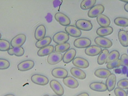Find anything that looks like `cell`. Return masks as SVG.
<instances>
[{
	"label": "cell",
	"mask_w": 128,
	"mask_h": 96,
	"mask_svg": "<svg viewBox=\"0 0 128 96\" xmlns=\"http://www.w3.org/2000/svg\"><path fill=\"white\" fill-rule=\"evenodd\" d=\"M76 27L80 30L89 31L92 28V24L90 21L85 19H80L77 20L75 23Z\"/></svg>",
	"instance_id": "cell-1"
},
{
	"label": "cell",
	"mask_w": 128,
	"mask_h": 96,
	"mask_svg": "<svg viewBox=\"0 0 128 96\" xmlns=\"http://www.w3.org/2000/svg\"><path fill=\"white\" fill-rule=\"evenodd\" d=\"M26 40V36L24 34H20L14 37L10 42V45L12 48L22 47Z\"/></svg>",
	"instance_id": "cell-2"
},
{
	"label": "cell",
	"mask_w": 128,
	"mask_h": 96,
	"mask_svg": "<svg viewBox=\"0 0 128 96\" xmlns=\"http://www.w3.org/2000/svg\"><path fill=\"white\" fill-rule=\"evenodd\" d=\"M53 41L58 44L67 42L69 39L68 34L64 31H60L56 33L52 38Z\"/></svg>",
	"instance_id": "cell-3"
},
{
	"label": "cell",
	"mask_w": 128,
	"mask_h": 96,
	"mask_svg": "<svg viewBox=\"0 0 128 96\" xmlns=\"http://www.w3.org/2000/svg\"><path fill=\"white\" fill-rule=\"evenodd\" d=\"M104 10V7L101 4H98L92 7L89 10L88 15L91 18L97 17L102 14Z\"/></svg>",
	"instance_id": "cell-4"
},
{
	"label": "cell",
	"mask_w": 128,
	"mask_h": 96,
	"mask_svg": "<svg viewBox=\"0 0 128 96\" xmlns=\"http://www.w3.org/2000/svg\"><path fill=\"white\" fill-rule=\"evenodd\" d=\"M92 44V41L86 37H80L74 40V45L78 48H85L89 47Z\"/></svg>",
	"instance_id": "cell-5"
},
{
	"label": "cell",
	"mask_w": 128,
	"mask_h": 96,
	"mask_svg": "<svg viewBox=\"0 0 128 96\" xmlns=\"http://www.w3.org/2000/svg\"><path fill=\"white\" fill-rule=\"evenodd\" d=\"M31 80L33 83L40 86H45L49 83L48 79L46 76L39 74L32 75Z\"/></svg>",
	"instance_id": "cell-6"
},
{
	"label": "cell",
	"mask_w": 128,
	"mask_h": 96,
	"mask_svg": "<svg viewBox=\"0 0 128 96\" xmlns=\"http://www.w3.org/2000/svg\"><path fill=\"white\" fill-rule=\"evenodd\" d=\"M50 85L57 96H62L64 95V87L58 81L56 80H52L50 83Z\"/></svg>",
	"instance_id": "cell-7"
},
{
	"label": "cell",
	"mask_w": 128,
	"mask_h": 96,
	"mask_svg": "<svg viewBox=\"0 0 128 96\" xmlns=\"http://www.w3.org/2000/svg\"><path fill=\"white\" fill-rule=\"evenodd\" d=\"M63 55L61 53L53 52L48 55L47 61L50 65H54L58 64L63 60Z\"/></svg>",
	"instance_id": "cell-8"
},
{
	"label": "cell",
	"mask_w": 128,
	"mask_h": 96,
	"mask_svg": "<svg viewBox=\"0 0 128 96\" xmlns=\"http://www.w3.org/2000/svg\"><path fill=\"white\" fill-rule=\"evenodd\" d=\"M94 42L97 45L104 48H109L113 45L110 40L103 37H97L95 39Z\"/></svg>",
	"instance_id": "cell-9"
},
{
	"label": "cell",
	"mask_w": 128,
	"mask_h": 96,
	"mask_svg": "<svg viewBox=\"0 0 128 96\" xmlns=\"http://www.w3.org/2000/svg\"><path fill=\"white\" fill-rule=\"evenodd\" d=\"M54 17L56 20L63 26H68L70 24V18L63 13L60 12L56 13Z\"/></svg>",
	"instance_id": "cell-10"
},
{
	"label": "cell",
	"mask_w": 128,
	"mask_h": 96,
	"mask_svg": "<svg viewBox=\"0 0 128 96\" xmlns=\"http://www.w3.org/2000/svg\"><path fill=\"white\" fill-rule=\"evenodd\" d=\"M34 66V63L31 60H27L21 62L17 66L18 70L25 72L32 69Z\"/></svg>",
	"instance_id": "cell-11"
},
{
	"label": "cell",
	"mask_w": 128,
	"mask_h": 96,
	"mask_svg": "<svg viewBox=\"0 0 128 96\" xmlns=\"http://www.w3.org/2000/svg\"><path fill=\"white\" fill-rule=\"evenodd\" d=\"M72 64L74 66L81 69H86L89 66L88 61L85 58L80 57H77L74 58L72 61Z\"/></svg>",
	"instance_id": "cell-12"
},
{
	"label": "cell",
	"mask_w": 128,
	"mask_h": 96,
	"mask_svg": "<svg viewBox=\"0 0 128 96\" xmlns=\"http://www.w3.org/2000/svg\"><path fill=\"white\" fill-rule=\"evenodd\" d=\"M63 82L65 86L71 89H76L79 87V84L77 80L72 76H67L64 79Z\"/></svg>",
	"instance_id": "cell-13"
},
{
	"label": "cell",
	"mask_w": 128,
	"mask_h": 96,
	"mask_svg": "<svg viewBox=\"0 0 128 96\" xmlns=\"http://www.w3.org/2000/svg\"><path fill=\"white\" fill-rule=\"evenodd\" d=\"M52 76L58 79H64L68 76V71L63 68H55L52 72Z\"/></svg>",
	"instance_id": "cell-14"
},
{
	"label": "cell",
	"mask_w": 128,
	"mask_h": 96,
	"mask_svg": "<svg viewBox=\"0 0 128 96\" xmlns=\"http://www.w3.org/2000/svg\"><path fill=\"white\" fill-rule=\"evenodd\" d=\"M65 30L68 35L73 37H78L82 34L81 31L74 25L66 26L65 28Z\"/></svg>",
	"instance_id": "cell-15"
},
{
	"label": "cell",
	"mask_w": 128,
	"mask_h": 96,
	"mask_svg": "<svg viewBox=\"0 0 128 96\" xmlns=\"http://www.w3.org/2000/svg\"><path fill=\"white\" fill-rule=\"evenodd\" d=\"M116 83V76L115 74H111L107 78L106 82V85L109 92H111L114 90Z\"/></svg>",
	"instance_id": "cell-16"
},
{
	"label": "cell",
	"mask_w": 128,
	"mask_h": 96,
	"mask_svg": "<svg viewBox=\"0 0 128 96\" xmlns=\"http://www.w3.org/2000/svg\"><path fill=\"white\" fill-rule=\"evenodd\" d=\"M102 51L101 48L96 45H92L86 48L85 49V54L88 56L93 57L100 54Z\"/></svg>",
	"instance_id": "cell-17"
},
{
	"label": "cell",
	"mask_w": 128,
	"mask_h": 96,
	"mask_svg": "<svg viewBox=\"0 0 128 96\" xmlns=\"http://www.w3.org/2000/svg\"><path fill=\"white\" fill-rule=\"evenodd\" d=\"M76 54V51L74 49L72 48L67 51L64 53L63 58L64 63L68 64L74 59Z\"/></svg>",
	"instance_id": "cell-18"
},
{
	"label": "cell",
	"mask_w": 128,
	"mask_h": 96,
	"mask_svg": "<svg viewBox=\"0 0 128 96\" xmlns=\"http://www.w3.org/2000/svg\"><path fill=\"white\" fill-rule=\"evenodd\" d=\"M46 33V27L43 25H40L35 30L34 37L36 40H40L45 37Z\"/></svg>",
	"instance_id": "cell-19"
},
{
	"label": "cell",
	"mask_w": 128,
	"mask_h": 96,
	"mask_svg": "<svg viewBox=\"0 0 128 96\" xmlns=\"http://www.w3.org/2000/svg\"><path fill=\"white\" fill-rule=\"evenodd\" d=\"M90 88L94 91L104 92L107 90L106 84L102 82H94L90 85Z\"/></svg>",
	"instance_id": "cell-20"
},
{
	"label": "cell",
	"mask_w": 128,
	"mask_h": 96,
	"mask_svg": "<svg viewBox=\"0 0 128 96\" xmlns=\"http://www.w3.org/2000/svg\"><path fill=\"white\" fill-rule=\"evenodd\" d=\"M70 72L74 77L80 80H84L86 78L85 72L78 68L72 67L70 70Z\"/></svg>",
	"instance_id": "cell-21"
},
{
	"label": "cell",
	"mask_w": 128,
	"mask_h": 96,
	"mask_svg": "<svg viewBox=\"0 0 128 96\" xmlns=\"http://www.w3.org/2000/svg\"><path fill=\"white\" fill-rule=\"evenodd\" d=\"M118 38L121 45L125 47L128 46V33L124 30H120L118 33Z\"/></svg>",
	"instance_id": "cell-22"
},
{
	"label": "cell",
	"mask_w": 128,
	"mask_h": 96,
	"mask_svg": "<svg viewBox=\"0 0 128 96\" xmlns=\"http://www.w3.org/2000/svg\"><path fill=\"white\" fill-rule=\"evenodd\" d=\"M97 21L98 24L102 27H109L111 23L110 19L107 16L102 14L97 17Z\"/></svg>",
	"instance_id": "cell-23"
},
{
	"label": "cell",
	"mask_w": 128,
	"mask_h": 96,
	"mask_svg": "<svg viewBox=\"0 0 128 96\" xmlns=\"http://www.w3.org/2000/svg\"><path fill=\"white\" fill-rule=\"evenodd\" d=\"M113 28L111 27L98 28L96 30V33L100 37L106 36L110 35L113 32Z\"/></svg>",
	"instance_id": "cell-24"
},
{
	"label": "cell",
	"mask_w": 128,
	"mask_h": 96,
	"mask_svg": "<svg viewBox=\"0 0 128 96\" xmlns=\"http://www.w3.org/2000/svg\"><path fill=\"white\" fill-rule=\"evenodd\" d=\"M54 49V48L52 45L48 46L44 48L40 49L38 51V55L40 57H44V56L49 55L50 54L53 52Z\"/></svg>",
	"instance_id": "cell-25"
},
{
	"label": "cell",
	"mask_w": 128,
	"mask_h": 96,
	"mask_svg": "<svg viewBox=\"0 0 128 96\" xmlns=\"http://www.w3.org/2000/svg\"><path fill=\"white\" fill-rule=\"evenodd\" d=\"M111 74L110 71L105 69H98L94 72L95 76L101 79L107 78Z\"/></svg>",
	"instance_id": "cell-26"
},
{
	"label": "cell",
	"mask_w": 128,
	"mask_h": 96,
	"mask_svg": "<svg viewBox=\"0 0 128 96\" xmlns=\"http://www.w3.org/2000/svg\"><path fill=\"white\" fill-rule=\"evenodd\" d=\"M52 42V39L50 37H45L43 39L37 41L35 46L38 48L41 49L49 45Z\"/></svg>",
	"instance_id": "cell-27"
},
{
	"label": "cell",
	"mask_w": 128,
	"mask_h": 96,
	"mask_svg": "<svg viewBox=\"0 0 128 96\" xmlns=\"http://www.w3.org/2000/svg\"><path fill=\"white\" fill-rule=\"evenodd\" d=\"M8 53L10 55H15L17 57H21L24 54V50L22 47L11 48L8 51Z\"/></svg>",
	"instance_id": "cell-28"
},
{
	"label": "cell",
	"mask_w": 128,
	"mask_h": 96,
	"mask_svg": "<svg viewBox=\"0 0 128 96\" xmlns=\"http://www.w3.org/2000/svg\"><path fill=\"white\" fill-rule=\"evenodd\" d=\"M120 54L116 50H114L110 52L106 60V64L110 63L117 60L119 58Z\"/></svg>",
	"instance_id": "cell-29"
},
{
	"label": "cell",
	"mask_w": 128,
	"mask_h": 96,
	"mask_svg": "<svg viewBox=\"0 0 128 96\" xmlns=\"http://www.w3.org/2000/svg\"><path fill=\"white\" fill-rule=\"evenodd\" d=\"M109 54V51L107 49H104L102 51L97 59V62L98 64L102 65L106 62Z\"/></svg>",
	"instance_id": "cell-30"
},
{
	"label": "cell",
	"mask_w": 128,
	"mask_h": 96,
	"mask_svg": "<svg viewBox=\"0 0 128 96\" xmlns=\"http://www.w3.org/2000/svg\"><path fill=\"white\" fill-rule=\"evenodd\" d=\"M96 2V0H84L82 1L80 3V8L84 10L90 9L94 6Z\"/></svg>",
	"instance_id": "cell-31"
},
{
	"label": "cell",
	"mask_w": 128,
	"mask_h": 96,
	"mask_svg": "<svg viewBox=\"0 0 128 96\" xmlns=\"http://www.w3.org/2000/svg\"><path fill=\"white\" fill-rule=\"evenodd\" d=\"M70 47V45L68 42L62 44H58L55 46V51L58 53H64L69 50Z\"/></svg>",
	"instance_id": "cell-32"
},
{
	"label": "cell",
	"mask_w": 128,
	"mask_h": 96,
	"mask_svg": "<svg viewBox=\"0 0 128 96\" xmlns=\"http://www.w3.org/2000/svg\"><path fill=\"white\" fill-rule=\"evenodd\" d=\"M114 22L118 26L123 27H128V18L125 17H117L114 19Z\"/></svg>",
	"instance_id": "cell-33"
},
{
	"label": "cell",
	"mask_w": 128,
	"mask_h": 96,
	"mask_svg": "<svg viewBox=\"0 0 128 96\" xmlns=\"http://www.w3.org/2000/svg\"><path fill=\"white\" fill-rule=\"evenodd\" d=\"M10 48V44L7 40L0 39V51H8Z\"/></svg>",
	"instance_id": "cell-34"
},
{
	"label": "cell",
	"mask_w": 128,
	"mask_h": 96,
	"mask_svg": "<svg viewBox=\"0 0 128 96\" xmlns=\"http://www.w3.org/2000/svg\"><path fill=\"white\" fill-rule=\"evenodd\" d=\"M118 88L122 90H128V79H124L120 80L117 84Z\"/></svg>",
	"instance_id": "cell-35"
},
{
	"label": "cell",
	"mask_w": 128,
	"mask_h": 96,
	"mask_svg": "<svg viewBox=\"0 0 128 96\" xmlns=\"http://www.w3.org/2000/svg\"><path fill=\"white\" fill-rule=\"evenodd\" d=\"M121 66H122V61L120 59H119L116 61L107 64L106 67L108 69L112 70L114 68H118Z\"/></svg>",
	"instance_id": "cell-36"
},
{
	"label": "cell",
	"mask_w": 128,
	"mask_h": 96,
	"mask_svg": "<svg viewBox=\"0 0 128 96\" xmlns=\"http://www.w3.org/2000/svg\"><path fill=\"white\" fill-rule=\"evenodd\" d=\"M10 64L7 60L0 58V70H5L10 67Z\"/></svg>",
	"instance_id": "cell-37"
},
{
	"label": "cell",
	"mask_w": 128,
	"mask_h": 96,
	"mask_svg": "<svg viewBox=\"0 0 128 96\" xmlns=\"http://www.w3.org/2000/svg\"><path fill=\"white\" fill-rule=\"evenodd\" d=\"M114 92L116 96H128L125 91L118 88H116L114 90Z\"/></svg>",
	"instance_id": "cell-38"
},
{
	"label": "cell",
	"mask_w": 128,
	"mask_h": 96,
	"mask_svg": "<svg viewBox=\"0 0 128 96\" xmlns=\"http://www.w3.org/2000/svg\"><path fill=\"white\" fill-rule=\"evenodd\" d=\"M120 60L122 61V66L128 67V55L124 54L121 56Z\"/></svg>",
	"instance_id": "cell-39"
},
{
	"label": "cell",
	"mask_w": 128,
	"mask_h": 96,
	"mask_svg": "<svg viewBox=\"0 0 128 96\" xmlns=\"http://www.w3.org/2000/svg\"><path fill=\"white\" fill-rule=\"evenodd\" d=\"M46 21L48 22H51L52 21V16L50 13H48L46 17Z\"/></svg>",
	"instance_id": "cell-40"
},
{
	"label": "cell",
	"mask_w": 128,
	"mask_h": 96,
	"mask_svg": "<svg viewBox=\"0 0 128 96\" xmlns=\"http://www.w3.org/2000/svg\"><path fill=\"white\" fill-rule=\"evenodd\" d=\"M61 1L59 0L54 1L53 2V4L54 7H56L58 6L60 4Z\"/></svg>",
	"instance_id": "cell-41"
},
{
	"label": "cell",
	"mask_w": 128,
	"mask_h": 96,
	"mask_svg": "<svg viewBox=\"0 0 128 96\" xmlns=\"http://www.w3.org/2000/svg\"><path fill=\"white\" fill-rule=\"evenodd\" d=\"M76 96H89V95L87 93H84L80 94Z\"/></svg>",
	"instance_id": "cell-42"
},
{
	"label": "cell",
	"mask_w": 128,
	"mask_h": 96,
	"mask_svg": "<svg viewBox=\"0 0 128 96\" xmlns=\"http://www.w3.org/2000/svg\"><path fill=\"white\" fill-rule=\"evenodd\" d=\"M124 8L125 10L128 12V3L125 4Z\"/></svg>",
	"instance_id": "cell-43"
},
{
	"label": "cell",
	"mask_w": 128,
	"mask_h": 96,
	"mask_svg": "<svg viewBox=\"0 0 128 96\" xmlns=\"http://www.w3.org/2000/svg\"><path fill=\"white\" fill-rule=\"evenodd\" d=\"M14 96V95H13V94H7V95H5V96Z\"/></svg>",
	"instance_id": "cell-44"
},
{
	"label": "cell",
	"mask_w": 128,
	"mask_h": 96,
	"mask_svg": "<svg viewBox=\"0 0 128 96\" xmlns=\"http://www.w3.org/2000/svg\"><path fill=\"white\" fill-rule=\"evenodd\" d=\"M121 1H123V2H125V3H128V0H121Z\"/></svg>",
	"instance_id": "cell-45"
},
{
	"label": "cell",
	"mask_w": 128,
	"mask_h": 96,
	"mask_svg": "<svg viewBox=\"0 0 128 96\" xmlns=\"http://www.w3.org/2000/svg\"><path fill=\"white\" fill-rule=\"evenodd\" d=\"M1 36H2L1 34L0 33V38H1Z\"/></svg>",
	"instance_id": "cell-46"
},
{
	"label": "cell",
	"mask_w": 128,
	"mask_h": 96,
	"mask_svg": "<svg viewBox=\"0 0 128 96\" xmlns=\"http://www.w3.org/2000/svg\"><path fill=\"white\" fill-rule=\"evenodd\" d=\"M127 94H128V91H127Z\"/></svg>",
	"instance_id": "cell-47"
},
{
	"label": "cell",
	"mask_w": 128,
	"mask_h": 96,
	"mask_svg": "<svg viewBox=\"0 0 128 96\" xmlns=\"http://www.w3.org/2000/svg\"><path fill=\"white\" fill-rule=\"evenodd\" d=\"M48 96V95H45V96Z\"/></svg>",
	"instance_id": "cell-48"
},
{
	"label": "cell",
	"mask_w": 128,
	"mask_h": 96,
	"mask_svg": "<svg viewBox=\"0 0 128 96\" xmlns=\"http://www.w3.org/2000/svg\"><path fill=\"white\" fill-rule=\"evenodd\" d=\"M56 96V95H55V96Z\"/></svg>",
	"instance_id": "cell-49"
},
{
	"label": "cell",
	"mask_w": 128,
	"mask_h": 96,
	"mask_svg": "<svg viewBox=\"0 0 128 96\" xmlns=\"http://www.w3.org/2000/svg\"></svg>",
	"instance_id": "cell-50"
}]
</instances>
